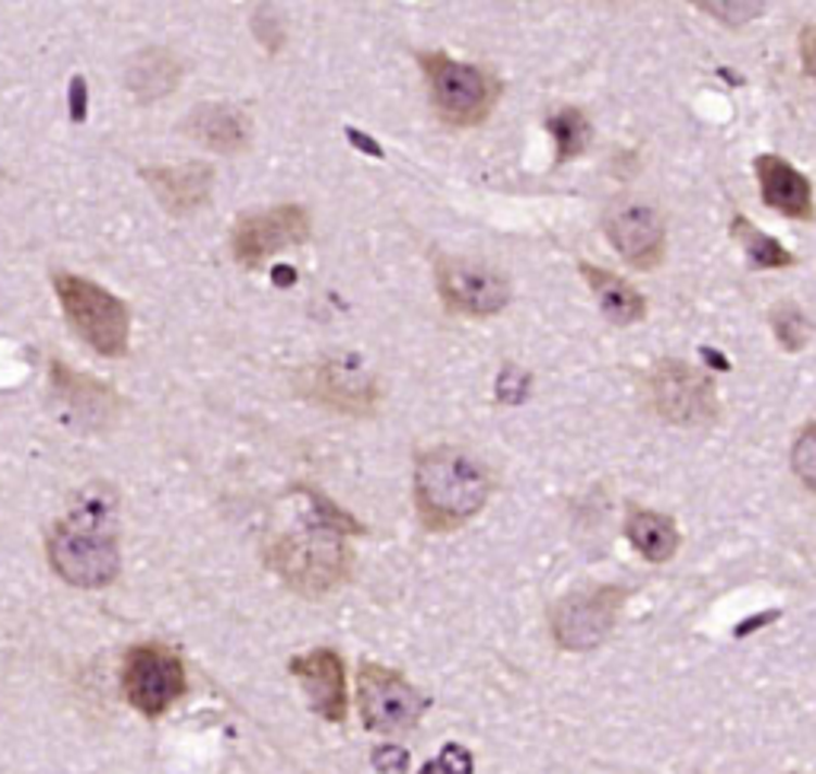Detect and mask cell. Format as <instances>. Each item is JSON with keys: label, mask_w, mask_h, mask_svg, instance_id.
Listing matches in <instances>:
<instances>
[{"label": "cell", "mask_w": 816, "mask_h": 774, "mask_svg": "<svg viewBox=\"0 0 816 774\" xmlns=\"http://www.w3.org/2000/svg\"><path fill=\"white\" fill-rule=\"evenodd\" d=\"M51 288L71 329L102 357H125L131 344V313L122 296L71 271H54Z\"/></svg>", "instance_id": "cell-4"}, {"label": "cell", "mask_w": 816, "mask_h": 774, "mask_svg": "<svg viewBox=\"0 0 816 774\" xmlns=\"http://www.w3.org/2000/svg\"><path fill=\"white\" fill-rule=\"evenodd\" d=\"M689 3L730 29H740L766 13V0H689Z\"/></svg>", "instance_id": "cell-25"}, {"label": "cell", "mask_w": 816, "mask_h": 774, "mask_svg": "<svg viewBox=\"0 0 816 774\" xmlns=\"http://www.w3.org/2000/svg\"><path fill=\"white\" fill-rule=\"evenodd\" d=\"M791 469L798 482L816 491V421L807 424L791 446Z\"/></svg>", "instance_id": "cell-26"}, {"label": "cell", "mask_w": 816, "mask_h": 774, "mask_svg": "<svg viewBox=\"0 0 816 774\" xmlns=\"http://www.w3.org/2000/svg\"><path fill=\"white\" fill-rule=\"evenodd\" d=\"M778 619V612H766V616H756V619H750V622H743L740 629L733 631L737 637H746V634H753V631H759L763 625H768V622H775Z\"/></svg>", "instance_id": "cell-30"}, {"label": "cell", "mask_w": 816, "mask_h": 774, "mask_svg": "<svg viewBox=\"0 0 816 774\" xmlns=\"http://www.w3.org/2000/svg\"><path fill=\"white\" fill-rule=\"evenodd\" d=\"M422 774H473V756L463 746H443L440 756L428 762Z\"/></svg>", "instance_id": "cell-27"}, {"label": "cell", "mask_w": 816, "mask_h": 774, "mask_svg": "<svg viewBox=\"0 0 816 774\" xmlns=\"http://www.w3.org/2000/svg\"><path fill=\"white\" fill-rule=\"evenodd\" d=\"M753 166H756V179H759V194H763V201H766L771 211H778L788 220H801V224L814 220V186H811V179L798 166H791L778 153L756 156Z\"/></svg>", "instance_id": "cell-17"}, {"label": "cell", "mask_w": 816, "mask_h": 774, "mask_svg": "<svg viewBox=\"0 0 816 774\" xmlns=\"http://www.w3.org/2000/svg\"><path fill=\"white\" fill-rule=\"evenodd\" d=\"M186 131L201 147L230 156V153H242L249 147L252 122L234 102H208V105H198L186 118Z\"/></svg>", "instance_id": "cell-18"}, {"label": "cell", "mask_w": 816, "mask_h": 774, "mask_svg": "<svg viewBox=\"0 0 816 774\" xmlns=\"http://www.w3.org/2000/svg\"><path fill=\"white\" fill-rule=\"evenodd\" d=\"M606 240L628 268L654 271L667 255V224L657 207L641 201H619L606 214Z\"/></svg>", "instance_id": "cell-13"}, {"label": "cell", "mask_w": 816, "mask_h": 774, "mask_svg": "<svg viewBox=\"0 0 816 774\" xmlns=\"http://www.w3.org/2000/svg\"><path fill=\"white\" fill-rule=\"evenodd\" d=\"M798 49H801L804 74H807V77L816 84V23H811V26H804V29H801Z\"/></svg>", "instance_id": "cell-29"}, {"label": "cell", "mask_w": 816, "mask_h": 774, "mask_svg": "<svg viewBox=\"0 0 816 774\" xmlns=\"http://www.w3.org/2000/svg\"><path fill=\"white\" fill-rule=\"evenodd\" d=\"M648 395L654 411L676 428H705L718 418L715 380L686 360H657L648 373Z\"/></svg>", "instance_id": "cell-7"}, {"label": "cell", "mask_w": 816, "mask_h": 774, "mask_svg": "<svg viewBox=\"0 0 816 774\" xmlns=\"http://www.w3.org/2000/svg\"><path fill=\"white\" fill-rule=\"evenodd\" d=\"M357 708H361V721L367 729L402 733L422 721L425 698L402 673L380 667V663H361Z\"/></svg>", "instance_id": "cell-8"}, {"label": "cell", "mask_w": 816, "mask_h": 774, "mask_svg": "<svg viewBox=\"0 0 816 774\" xmlns=\"http://www.w3.org/2000/svg\"><path fill=\"white\" fill-rule=\"evenodd\" d=\"M183 80V61L170 49H145L125 67V87L138 102L170 97Z\"/></svg>", "instance_id": "cell-19"}, {"label": "cell", "mask_w": 816, "mask_h": 774, "mask_svg": "<svg viewBox=\"0 0 816 774\" xmlns=\"http://www.w3.org/2000/svg\"><path fill=\"white\" fill-rule=\"evenodd\" d=\"M189 691V676L183 657L166 644H135L122 660V695L145 714L163 718Z\"/></svg>", "instance_id": "cell-6"}, {"label": "cell", "mask_w": 816, "mask_h": 774, "mask_svg": "<svg viewBox=\"0 0 816 774\" xmlns=\"http://www.w3.org/2000/svg\"><path fill=\"white\" fill-rule=\"evenodd\" d=\"M768 322H771V332H775V339L778 344L784 347V351H801L811 335H814V326L807 322V316L801 313V306H794V303H778L771 313H768Z\"/></svg>", "instance_id": "cell-24"}, {"label": "cell", "mask_w": 816, "mask_h": 774, "mask_svg": "<svg viewBox=\"0 0 816 774\" xmlns=\"http://www.w3.org/2000/svg\"><path fill=\"white\" fill-rule=\"evenodd\" d=\"M549 131H552V138H555V160L558 163H568V160H575L580 156L587 144H590V122H587V115L575 109V105H565V109H558L549 122Z\"/></svg>", "instance_id": "cell-23"}, {"label": "cell", "mask_w": 816, "mask_h": 774, "mask_svg": "<svg viewBox=\"0 0 816 774\" xmlns=\"http://www.w3.org/2000/svg\"><path fill=\"white\" fill-rule=\"evenodd\" d=\"M702 354H705V360H708V364H718L720 370H727V367H730V364H727L720 354H715V351H702Z\"/></svg>", "instance_id": "cell-31"}, {"label": "cell", "mask_w": 816, "mask_h": 774, "mask_svg": "<svg viewBox=\"0 0 816 774\" xmlns=\"http://www.w3.org/2000/svg\"><path fill=\"white\" fill-rule=\"evenodd\" d=\"M141 179L163 211L186 217L201 211L214 192V169L208 163H173V166H147Z\"/></svg>", "instance_id": "cell-16"}, {"label": "cell", "mask_w": 816, "mask_h": 774, "mask_svg": "<svg viewBox=\"0 0 816 774\" xmlns=\"http://www.w3.org/2000/svg\"><path fill=\"white\" fill-rule=\"evenodd\" d=\"M623 586H590L555 602L552 634L562 650L583 654L600 647L610 631L616 629V616L623 606Z\"/></svg>", "instance_id": "cell-10"}, {"label": "cell", "mask_w": 816, "mask_h": 774, "mask_svg": "<svg viewBox=\"0 0 816 774\" xmlns=\"http://www.w3.org/2000/svg\"><path fill=\"white\" fill-rule=\"evenodd\" d=\"M491 472L463 446H434L415 459V510L425 530L450 533L479 517L491 497Z\"/></svg>", "instance_id": "cell-3"}, {"label": "cell", "mask_w": 816, "mask_h": 774, "mask_svg": "<svg viewBox=\"0 0 816 774\" xmlns=\"http://www.w3.org/2000/svg\"><path fill=\"white\" fill-rule=\"evenodd\" d=\"M51 571L71 586L102 589L122 571L115 494L105 484H90L49 533Z\"/></svg>", "instance_id": "cell-2"}, {"label": "cell", "mask_w": 816, "mask_h": 774, "mask_svg": "<svg viewBox=\"0 0 816 774\" xmlns=\"http://www.w3.org/2000/svg\"><path fill=\"white\" fill-rule=\"evenodd\" d=\"M434 281H437V293L443 306L456 316L488 319V316H498L511 303V281L498 268L481 265V262L440 258Z\"/></svg>", "instance_id": "cell-9"}, {"label": "cell", "mask_w": 816, "mask_h": 774, "mask_svg": "<svg viewBox=\"0 0 816 774\" xmlns=\"http://www.w3.org/2000/svg\"><path fill=\"white\" fill-rule=\"evenodd\" d=\"M300 392L338 415L367 418L380 405V383L354 360H323L300 377Z\"/></svg>", "instance_id": "cell-12"}, {"label": "cell", "mask_w": 816, "mask_h": 774, "mask_svg": "<svg viewBox=\"0 0 816 774\" xmlns=\"http://www.w3.org/2000/svg\"><path fill=\"white\" fill-rule=\"evenodd\" d=\"M529 392V377L524 370H517V367H507L504 373H501V380H498V395H501V402H511V405H517V402H524Z\"/></svg>", "instance_id": "cell-28"}, {"label": "cell", "mask_w": 816, "mask_h": 774, "mask_svg": "<svg viewBox=\"0 0 816 774\" xmlns=\"http://www.w3.org/2000/svg\"><path fill=\"white\" fill-rule=\"evenodd\" d=\"M51 402L61 415V424L80 431H102L118 415V392L97 377L77 373L74 367L51 360Z\"/></svg>", "instance_id": "cell-14"}, {"label": "cell", "mask_w": 816, "mask_h": 774, "mask_svg": "<svg viewBox=\"0 0 816 774\" xmlns=\"http://www.w3.org/2000/svg\"><path fill=\"white\" fill-rule=\"evenodd\" d=\"M418 64L428 80L434 112L443 125L476 128L494 112L501 84L491 71H485L479 64L456 61L443 51L418 54Z\"/></svg>", "instance_id": "cell-5"}, {"label": "cell", "mask_w": 816, "mask_h": 774, "mask_svg": "<svg viewBox=\"0 0 816 774\" xmlns=\"http://www.w3.org/2000/svg\"><path fill=\"white\" fill-rule=\"evenodd\" d=\"M310 507L303 526L275 535L265 545V564L303 599H323L351 578L354 548L348 535L364 530L319 491H310Z\"/></svg>", "instance_id": "cell-1"}, {"label": "cell", "mask_w": 816, "mask_h": 774, "mask_svg": "<svg viewBox=\"0 0 816 774\" xmlns=\"http://www.w3.org/2000/svg\"><path fill=\"white\" fill-rule=\"evenodd\" d=\"M628 542L638 548V555L651 564H664L670 561L679 548V530L670 517L654 513V510H628V523H625Z\"/></svg>", "instance_id": "cell-21"}, {"label": "cell", "mask_w": 816, "mask_h": 774, "mask_svg": "<svg viewBox=\"0 0 816 774\" xmlns=\"http://www.w3.org/2000/svg\"><path fill=\"white\" fill-rule=\"evenodd\" d=\"M288 670L303 685L310 708L319 718H326L329 724H341L348 718V670L338 650L316 647L310 654L293 657Z\"/></svg>", "instance_id": "cell-15"}, {"label": "cell", "mask_w": 816, "mask_h": 774, "mask_svg": "<svg viewBox=\"0 0 816 774\" xmlns=\"http://www.w3.org/2000/svg\"><path fill=\"white\" fill-rule=\"evenodd\" d=\"M730 233H733V240L743 245V252H746V258H750L753 268H791V265L798 262L781 242L775 240V237H768V233H763V230H759L753 220H746L743 214H733Z\"/></svg>", "instance_id": "cell-22"}, {"label": "cell", "mask_w": 816, "mask_h": 774, "mask_svg": "<svg viewBox=\"0 0 816 774\" xmlns=\"http://www.w3.org/2000/svg\"><path fill=\"white\" fill-rule=\"evenodd\" d=\"M580 275H583V281L590 284V291L597 296L603 316H606L613 326L625 329V326H635V322L644 319L648 303H644V296L638 293L635 284H628L625 278L606 271V268H600V265H587V262H580Z\"/></svg>", "instance_id": "cell-20"}, {"label": "cell", "mask_w": 816, "mask_h": 774, "mask_svg": "<svg viewBox=\"0 0 816 774\" xmlns=\"http://www.w3.org/2000/svg\"><path fill=\"white\" fill-rule=\"evenodd\" d=\"M313 220L303 204H275L268 211H255L237 220L234 227V258L242 268H262L268 258L290 245L310 240Z\"/></svg>", "instance_id": "cell-11"}]
</instances>
